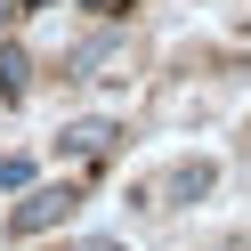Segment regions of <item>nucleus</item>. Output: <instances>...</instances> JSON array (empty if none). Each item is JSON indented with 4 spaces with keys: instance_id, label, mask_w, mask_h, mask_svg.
<instances>
[{
    "instance_id": "obj_1",
    "label": "nucleus",
    "mask_w": 251,
    "mask_h": 251,
    "mask_svg": "<svg viewBox=\"0 0 251 251\" xmlns=\"http://www.w3.org/2000/svg\"><path fill=\"white\" fill-rule=\"evenodd\" d=\"M57 219H73V186H33V195L8 211V235H49Z\"/></svg>"
},
{
    "instance_id": "obj_2",
    "label": "nucleus",
    "mask_w": 251,
    "mask_h": 251,
    "mask_svg": "<svg viewBox=\"0 0 251 251\" xmlns=\"http://www.w3.org/2000/svg\"><path fill=\"white\" fill-rule=\"evenodd\" d=\"M114 138H122L114 122H98V114H89V122H73V130L57 138V146H65L73 162H105V154H114Z\"/></svg>"
},
{
    "instance_id": "obj_3",
    "label": "nucleus",
    "mask_w": 251,
    "mask_h": 251,
    "mask_svg": "<svg viewBox=\"0 0 251 251\" xmlns=\"http://www.w3.org/2000/svg\"><path fill=\"white\" fill-rule=\"evenodd\" d=\"M211 178H219L211 162H178V170H170V186H162V195H170V202H202V195H211Z\"/></svg>"
},
{
    "instance_id": "obj_4",
    "label": "nucleus",
    "mask_w": 251,
    "mask_h": 251,
    "mask_svg": "<svg viewBox=\"0 0 251 251\" xmlns=\"http://www.w3.org/2000/svg\"><path fill=\"white\" fill-rule=\"evenodd\" d=\"M0 98H25V57L0 49Z\"/></svg>"
},
{
    "instance_id": "obj_5",
    "label": "nucleus",
    "mask_w": 251,
    "mask_h": 251,
    "mask_svg": "<svg viewBox=\"0 0 251 251\" xmlns=\"http://www.w3.org/2000/svg\"><path fill=\"white\" fill-rule=\"evenodd\" d=\"M25 178H33V162H0V195H17Z\"/></svg>"
},
{
    "instance_id": "obj_6",
    "label": "nucleus",
    "mask_w": 251,
    "mask_h": 251,
    "mask_svg": "<svg viewBox=\"0 0 251 251\" xmlns=\"http://www.w3.org/2000/svg\"><path fill=\"white\" fill-rule=\"evenodd\" d=\"M81 251H122V243H114V235H98V243H81Z\"/></svg>"
},
{
    "instance_id": "obj_7",
    "label": "nucleus",
    "mask_w": 251,
    "mask_h": 251,
    "mask_svg": "<svg viewBox=\"0 0 251 251\" xmlns=\"http://www.w3.org/2000/svg\"><path fill=\"white\" fill-rule=\"evenodd\" d=\"M211 251H251V243H211Z\"/></svg>"
},
{
    "instance_id": "obj_8",
    "label": "nucleus",
    "mask_w": 251,
    "mask_h": 251,
    "mask_svg": "<svg viewBox=\"0 0 251 251\" xmlns=\"http://www.w3.org/2000/svg\"><path fill=\"white\" fill-rule=\"evenodd\" d=\"M243 146H251V122H243Z\"/></svg>"
}]
</instances>
